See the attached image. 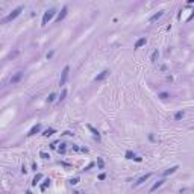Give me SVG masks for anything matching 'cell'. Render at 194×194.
I'll return each instance as SVG.
<instances>
[{"instance_id": "cell-1", "label": "cell", "mask_w": 194, "mask_h": 194, "mask_svg": "<svg viewBox=\"0 0 194 194\" xmlns=\"http://www.w3.org/2000/svg\"><path fill=\"white\" fill-rule=\"evenodd\" d=\"M55 14H56V9L55 8H52V9H49V11H46L44 12V15H43V21H41V26H46L52 18L55 17Z\"/></svg>"}, {"instance_id": "cell-2", "label": "cell", "mask_w": 194, "mask_h": 194, "mask_svg": "<svg viewBox=\"0 0 194 194\" xmlns=\"http://www.w3.org/2000/svg\"><path fill=\"white\" fill-rule=\"evenodd\" d=\"M21 11H23V6H18V8H15L6 18H5V21H12V20H15V18L18 17V15H20L21 14Z\"/></svg>"}, {"instance_id": "cell-3", "label": "cell", "mask_w": 194, "mask_h": 194, "mask_svg": "<svg viewBox=\"0 0 194 194\" xmlns=\"http://www.w3.org/2000/svg\"><path fill=\"white\" fill-rule=\"evenodd\" d=\"M68 73H70V67L65 65L64 70H62V74H61V81H59V85H65L67 79H68Z\"/></svg>"}, {"instance_id": "cell-4", "label": "cell", "mask_w": 194, "mask_h": 194, "mask_svg": "<svg viewBox=\"0 0 194 194\" xmlns=\"http://www.w3.org/2000/svg\"><path fill=\"white\" fill-rule=\"evenodd\" d=\"M108 76H109V71H108V70H103V71H100L99 74H97V76L94 77V81H96V82H102V81H105V79H106Z\"/></svg>"}, {"instance_id": "cell-5", "label": "cell", "mask_w": 194, "mask_h": 194, "mask_svg": "<svg viewBox=\"0 0 194 194\" xmlns=\"http://www.w3.org/2000/svg\"><path fill=\"white\" fill-rule=\"evenodd\" d=\"M67 12H68V8H67V6H64V8L61 9V12L58 14V17H56V23H61V21L64 20V18H65Z\"/></svg>"}, {"instance_id": "cell-6", "label": "cell", "mask_w": 194, "mask_h": 194, "mask_svg": "<svg viewBox=\"0 0 194 194\" xmlns=\"http://www.w3.org/2000/svg\"><path fill=\"white\" fill-rule=\"evenodd\" d=\"M40 132H41V124H40V123H36L35 126H32V129L29 130L27 135H29V137H32V135H36V133H40Z\"/></svg>"}, {"instance_id": "cell-7", "label": "cell", "mask_w": 194, "mask_h": 194, "mask_svg": "<svg viewBox=\"0 0 194 194\" xmlns=\"http://www.w3.org/2000/svg\"><path fill=\"white\" fill-rule=\"evenodd\" d=\"M23 77V73L21 71H18V73H15L12 77H11V84L14 85V84H17V82H20V79Z\"/></svg>"}, {"instance_id": "cell-8", "label": "cell", "mask_w": 194, "mask_h": 194, "mask_svg": "<svg viewBox=\"0 0 194 194\" xmlns=\"http://www.w3.org/2000/svg\"><path fill=\"white\" fill-rule=\"evenodd\" d=\"M178 170H179V165H173V167H170V168H167V170L164 171V176H170V174L176 173Z\"/></svg>"}, {"instance_id": "cell-9", "label": "cell", "mask_w": 194, "mask_h": 194, "mask_svg": "<svg viewBox=\"0 0 194 194\" xmlns=\"http://www.w3.org/2000/svg\"><path fill=\"white\" fill-rule=\"evenodd\" d=\"M150 176H152V173H147V174H144V176H141V178H140V179H138L137 182H135V187H138V185L144 184V182H146V181H147V179H149Z\"/></svg>"}, {"instance_id": "cell-10", "label": "cell", "mask_w": 194, "mask_h": 194, "mask_svg": "<svg viewBox=\"0 0 194 194\" xmlns=\"http://www.w3.org/2000/svg\"><path fill=\"white\" fill-rule=\"evenodd\" d=\"M162 15H164V11H159V12H156L155 15H152L149 21H150V23H155V21H158V20H159V18H161Z\"/></svg>"}, {"instance_id": "cell-11", "label": "cell", "mask_w": 194, "mask_h": 194, "mask_svg": "<svg viewBox=\"0 0 194 194\" xmlns=\"http://www.w3.org/2000/svg\"><path fill=\"white\" fill-rule=\"evenodd\" d=\"M146 43H147V40L146 38H140V40L135 43V46H133V49H141L143 46H146Z\"/></svg>"}, {"instance_id": "cell-12", "label": "cell", "mask_w": 194, "mask_h": 194, "mask_svg": "<svg viewBox=\"0 0 194 194\" xmlns=\"http://www.w3.org/2000/svg\"><path fill=\"white\" fill-rule=\"evenodd\" d=\"M164 182H165V181H158V182H155V184H153V187L150 188V193H153V191H156L158 188H161V187L164 185Z\"/></svg>"}, {"instance_id": "cell-13", "label": "cell", "mask_w": 194, "mask_h": 194, "mask_svg": "<svg viewBox=\"0 0 194 194\" xmlns=\"http://www.w3.org/2000/svg\"><path fill=\"white\" fill-rule=\"evenodd\" d=\"M158 58H159V52H158V49H156V50L152 52V55H150V61H152V62H156Z\"/></svg>"}, {"instance_id": "cell-14", "label": "cell", "mask_w": 194, "mask_h": 194, "mask_svg": "<svg viewBox=\"0 0 194 194\" xmlns=\"http://www.w3.org/2000/svg\"><path fill=\"white\" fill-rule=\"evenodd\" d=\"M88 129L93 132V135H94V138H96V140H100V133H99V130H97V129H94L91 124H88Z\"/></svg>"}, {"instance_id": "cell-15", "label": "cell", "mask_w": 194, "mask_h": 194, "mask_svg": "<svg viewBox=\"0 0 194 194\" xmlns=\"http://www.w3.org/2000/svg\"><path fill=\"white\" fill-rule=\"evenodd\" d=\"M124 158H126V159H133V161H135L137 155H135L132 150H126V153H124Z\"/></svg>"}, {"instance_id": "cell-16", "label": "cell", "mask_w": 194, "mask_h": 194, "mask_svg": "<svg viewBox=\"0 0 194 194\" xmlns=\"http://www.w3.org/2000/svg\"><path fill=\"white\" fill-rule=\"evenodd\" d=\"M43 179V174L41 173H38V174H35V178H33V181H32V185L33 187H36V184H40V181Z\"/></svg>"}, {"instance_id": "cell-17", "label": "cell", "mask_w": 194, "mask_h": 194, "mask_svg": "<svg viewBox=\"0 0 194 194\" xmlns=\"http://www.w3.org/2000/svg\"><path fill=\"white\" fill-rule=\"evenodd\" d=\"M184 115H185V112H184V111H178L176 114H174V120H176V121L182 120V118H184Z\"/></svg>"}, {"instance_id": "cell-18", "label": "cell", "mask_w": 194, "mask_h": 194, "mask_svg": "<svg viewBox=\"0 0 194 194\" xmlns=\"http://www.w3.org/2000/svg\"><path fill=\"white\" fill-rule=\"evenodd\" d=\"M55 132H56V130L50 127V129H47V130H44V133H43V135H44V137H52V135H53Z\"/></svg>"}, {"instance_id": "cell-19", "label": "cell", "mask_w": 194, "mask_h": 194, "mask_svg": "<svg viewBox=\"0 0 194 194\" xmlns=\"http://www.w3.org/2000/svg\"><path fill=\"white\" fill-rule=\"evenodd\" d=\"M65 146H67L65 143H61V144H59V147H58V152H59L61 155H64V153H65Z\"/></svg>"}, {"instance_id": "cell-20", "label": "cell", "mask_w": 194, "mask_h": 194, "mask_svg": "<svg viewBox=\"0 0 194 194\" xmlns=\"http://www.w3.org/2000/svg\"><path fill=\"white\" fill-rule=\"evenodd\" d=\"M65 97H67V90H62L61 96L58 97V100H59V102H64V100H65Z\"/></svg>"}, {"instance_id": "cell-21", "label": "cell", "mask_w": 194, "mask_h": 194, "mask_svg": "<svg viewBox=\"0 0 194 194\" xmlns=\"http://www.w3.org/2000/svg\"><path fill=\"white\" fill-rule=\"evenodd\" d=\"M97 167H99L100 170H103V168H105V162H103V159H102V158H97Z\"/></svg>"}, {"instance_id": "cell-22", "label": "cell", "mask_w": 194, "mask_h": 194, "mask_svg": "<svg viewBox=\"0 0 194 194\" xmlns=\"http://www.w3.org/2000/svg\"><path fill=\"white\" fill-rule=\"evenodd\" d=\"M49 185H50V179H46V181H44V184L40 187V188H41V191H46V188H47Z\"/></svg>"}, {"instance_id": "cell-23", "label": "cell", "mask_w": 194, "mask_h": 194, "mask_svg": "<svg viewBox=\"0 0 194 194\" xmlns=\"http://www.w3.org/2000/svg\"><path fill=\"white\" fill-rule=\"evenodd\" d=\"M55 100H56V94H55V93H52V94L47 97V102H49V103H52V102H55Z\"/></svg>"}, {"instance_id": "cell-24", "label": "cell", "mask_w": 194, "mask_h": 194, "mask_svg": "<svg viewBox=\"0 0 194 194\" xmlns=\"http://www.w3.org/2000/svg\"><path fill=\"white\" fill-rule=\"evenodd\" d=\"M159 99H162V100H165V99H168V97H170V94L168 93H159Z\"/></svg>"}, {"instance_id": "cell-25", "label": "cell", "mask_w": 194, "mask_h": 194, "mask_svg": "<svg viewBox=\"0 0 194 194\" xmlns=\"http://www.w3.org/2000/svg\"><path fill=\"white\" fill-rule=\"evenodd\" d=\"M70 184H71V185H77V184H79V178H71V179H70Z\"/></svg>"}, {"instance_id": "cell-26", "label": "cell", "mask_w": 194, "mask_h": 194, "mask_svg": "<svg viewBox=\"0 0 194 194\" xmlns=\"http://www.w3.org/2000/svg\"><path fill=\"white\" fill-rule=\"evenodd\" d=\"M40 156H41L43 159H49V158H50V156H49V153H46V152H41V153H40Z\"/></svg>"}, {"instance_id": "cell-27", "label": "cell", "mask_w": 194, "mask_h": 194, "mask_svg": "<svg viewBox=\"0 0 194 194\" xmlns=\"http://www.w3.org/2000/svg\"><path fill=\"white\" fill-rule=\"evenodd\" d=\"M93 167H94V164L91 162V164H88V165H87V167H85L84 170H85V171H88V170H90V168H93Z\"/></svg>"}, {"instance_id": "cell-28", "label": "cell", "mask_w": 194, "mask_h": 194, "mask_svg": "<svg viewBox=\"0 0 194 194\" xmlns=\"http://www.w3.org/2000/svg\"><path fill=\"white\" fill-rule=\"evenodd\" d=\"M53 55H55V52H53V50H52V52H49V53H47V59H50V58H53Z\"/></svg>"}, {"instance_id": "cell-29", "label": "cell", "mask_w": 194, "mask_h": 194, "mask_svg": "<svg viewBox=\"0 0 194 194\" xmlns=\"http://www.w3.org/2000/svg\"><path fill=\"white\" fill-rule=\"evenodd\" d=\"M105 178H106V174H105V173H102V174H99V179H100V181H103Z\"/></svg>"}, {"instance_id": "cell-30", "label": "cell", "mask_w": 194, "mask_h": 194, "mask_svg": "<svg viewBox=\"0 0 194 194\" xmlns=\"http://www.w3.org/2000/svg\"><path fill=\"white\" fill-rule=\"evenodd\" d=\"M135 161H137V162H143V158H140V156H137V158H135Z\"/></svg>"}, {"instance_id": "cell-31", "label": "cell", "mask_w": 194, "mask_h": 194, "mask_svg": "<svg viewBox=\"0 0 194 194\" xmlns=\"http://www.w3.org/2000/svg\"><path fill=\"white\" fill-rule=\"evenodd\" d=\"M26 194H33V193L32 191H26Z\"/></svg>"}]
</instances>
